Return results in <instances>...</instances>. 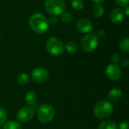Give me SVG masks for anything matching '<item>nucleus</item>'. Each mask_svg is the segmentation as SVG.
Returning <instances> with one entry per match:
<instances>
[{
  "mask_svg": "<svg viewBox=\"0 0 129 129\" xmlns=\"http://www.w3.org/2000/svg\"><path fill=\"white\" fill-rule=\"evenodd\" d=\"M8 119V114L5 109L0 107V127L4 125Z\"/></svg>",
  "mask_w": 129,
  "mask_h": 129,
  "instance_id": "22",
  "label": "nucleus"
},
{
  "mask_svg": "<svg viewBox=\"0 0 129 129\" xmlns=\"http://www.w3.org/2000/svg\"><path fill=\"white\" fill-rule=\"evenodd\" d=\"M0 1H1V0H0Z\"/></svg>",
  "mask_w": 129,
  "mask_h": 129,
  "instance_id": "33",
  "label": "nucleus"
},
{
  "mask_svg": "<svg viewBox=\"0 0 129 129\" xmlns=\"http://www.w3.org/2000/svg\"><path fill=\"white\" fill-rule=\"evenodd\" d=\"M99 45V39L95 33H90L83 36L81 40V47L86 52H93Z\"/></svg>",
  "mask_w": 129,
  "mask_h": 129,
  "instance_id": "6",
  "label": "nucleus"
},
{
  "mask_svg": "<svg viewBox=\"0 0 129 129\" xmlns=\"http://www.w3.org/2000/svg\"><path fill=\"white\" fill-rule=\"evenodd\" d=\"M124 13H125V15H126L127 17H129V5L125 6V8L124 10Z\"/></svg>",
  "mask_w": 129,
  "mask_h": 129,
  "instance_id": "29",
  "label": "nucleus"
},
{
  "mask_svg": "<svg viewBox=\"0 0 129 129\" xmlns=\"http://www.w3.org/2000/svg\"><path fill=\"white\" fill-rule=\"evenodd\" d=\"M98 129H119L118 125L116 122L109 120H106L100 123L98 125Z\"/></svg>",
  "mask_w": 129,
  "mask_h": 129,
  "instance_id": "15",
  "label": "nucleus"
},
{
  "mask_svg": "<svg viewBox=\"0 0 129 129\" xmlns=\"http://www.w3.org/2000/svg\"><path fill=\"white\" fill-rule=\"evenodd\" d=\"M66 1H72V0H66Z\"/></svg>",
  "mask_w": 129,
  "mask_h": 129,
  "instance_id": "31",
  "label": "nucleus"
},
{
  "mask_svg": "<svg viewBox=\"0 0 129 129\" xmlns=\"http://www.w3.org/2000/svg\"><path fill=\"white\" fill-rule=\"evenodd\" d=\"M24 99H25V102L28 105L32 106L36 103V101L37 100V95L35 91H29L26 93V94L24 96Z\"/></svg>",
  "mask_w": 129,
  "mask_h": 129,
  "instance_id": "13",
  "label": "nucleus"
},
{
  "mask_svg": "<svg viewBox=\"0 0 129 129\" xmlns=\"http://www.w3.org/2000/svg\"><path fill=\"white\" fill-rule=\"evenodd\" d=\"M104 8L101 4H95L91 9V13L95 17H101L104 14Z\"/></svg>",
  "mask_w": 129,
  "mask_h": 129,
  "instance_id": "14",
  "label": "nucleus"
},
{
  "mask_svg": "<svg viewBox=\"0 0 129 129\" xmlns=\"http://www.w3.org/2000/svg\"><path fill=\"white\" fill-rule=\"evenodd\" d=\"M94 2H95L96 4H102L103 2H104L106 0H92Z\"/></svg>",
  "mask_w": 129,
  "mask_h": 129,
  "instance_id": "30",
  "label": "nucleus"
},
{
  "mask_svg": "<svg viewBox=\"0 0 129 129\" xmlns=\"http://www.w3.org/2000/svg\"><path fill=\"white\" fill-rule=\"evenodd\" d=\"M76 27L78 32L81 33H90L94 29V26L92 22L86 18H82L78 20L76 23Z\"/></svg>",
  "mask_w": 129,
  "mask_h": 129,
  "instance_id": "10",
  "label": "nucleus"
},
{
  "mask_svg": "<svg viewBox=\"0 0 129 129\" xmlns=\"http://www.w3.org/2000/svg\"><path fill=\"white\" fill-rule=\"evenodd\" d=\"M55 110L54 108L47 104L41 105L37 112V116L39 121L43 124H48L52 121L55 117Z\"/></svg>",
  "mask_w": 129,
  "mask_h": 129,
  "instance_id": "5",
  "label": "nucleus"
},
{
  "mask_svg": "<svg viewBox=\"0 0 129 129\" xmlns=\"http://www.w3.org/2000/svg\"><path fill=\"white\" fill-rule=\"evenodd\" d=\"M106 75L112 81H118L122 76V70L116 63H110L106 68Z\"/></svg>",
  "mask_w": 129,
  "mask_h": 129,
  "instance_id": "9",
  "label": "nucleus"
},
{
  "mask_svg": "<svg viewBox=\"0 0 129 129\" xmlns=\"http://www.w3.org/2000/svg\"><path fill=\"white\" fill-rule=\"evenodd\" d=\"M95 35L97 36V37L98 39H103L104 38V36H106V31L104 29H99L97 30V32L95 33Z\"/></svg>",
  "mask_w": 129,
  "mask_h": 129,
  "instance_id": "26",
  "label": "nucleus"
},
{
  "mask_svg": "<svg viewBox=\"0 0 129 129\" xmlns=\"http://www.w3.org/2000/svg\"><path fill=\"white\" fill-rule=\"evenodd\" d=\"M119 48L124 53H129V37H125L119 42Z\"/></svg>",
  "mask_w": 129,
  "mask_h": 129,
  "instance_id": "18",
  "label": "nucleus"
},
{
  "mask_svg": "<svg viewBox=\"0 0 129 129\" xmlns=\"http://www.w3.org/2000/svg\"><path fill=\"white\" fill-rule=\"evenodd\" d=\"M120 65L123 68H127L129 67V60L128 59H122V60H120Z\"/></svg>",
  "mask_w": 129,
  "mask_h": 129,
  "instance_id": "27",
  "label": "nucleus"
},
{
  "mask_svg": "<svg viewBox=\"0 0 129 129\" xmlns=\"http://www.w3.org/2000/svg\"><path fill=\"white\" fill-rule=\"evenodd\" d=\"M122 90L117 88H112L107 94V98L110 101H117L122 98Z\"/></svg>",
  "mask_w": 129,
  "mask_h": 129,
  "instance_id": "12",
  "label": "nucleus"
},
{
  "mask_svg": "<svg viewBox=\"0 0 129 129\" xmlns=\"http://www.w3.org/2000/svg\"><path fill=\"white\" fill-rule=\"evenodd\" d=\"M121 60V56L118 53H114L112 56H111V60L113 62V63H118Z\"/></svg>",
  "mask_w": 129,
  "mask_h": 129,
  "instance_id": "23",
  "label": "nucleus"
},
{
  "mask_svg": "<svg viewBox=\"0 0 129 129\" xmlns=\"http://www.w3.org/2000/svg\"><path fill=\"white\" fill-rule=\"evenodd\" d=\"M113 113V106L107 100L97 102L94 107V114L99 119H106Z\"/></svg>",
  "mask_w": 129,
  "mask_h": 129,
  "instance_id": "2",
  "label": "nucleus"
},
{
  "mask_svg": "<svg viewBox=\"0 0 129 129\" xmlns=\"http://www.w3.org/2000/svg\"><path fill=\"white\" fill-rule=\"evenodd\" d=\"M3 129H21V125L17 121H8L4 124Z\"/></svg>",
  "mask_w": 129,
  "mask_h": 129,
  "instance_id": "19",
  "label": "nucleus"
},
{
  "mask_svg": "<svg viewBox=\"0 0 129 129\" xmlns=\"http://www.w3.org/2000/svg\"><path fill=\"white\" fill-rule=\"evenodd\" d=\"M116 3L120 7H125L129 5V0H115Z\"/></svg>",
  "mask_w": 129,
  "mask_h": 129,
  "instance_id": "25",
  "label": "nucleus"
},
{
  "mask_svg": "<svg viewBox=\"0 0 129 129\" xmlns=\"http://www.w3.org/2000/svg\"><path fill=\"white\" fill-rule=\"evenodd\" d=\"M119 129H129V121H124L120 123Z\"/></svg>",
  "mask_w": 129,
  "mask_h": 129,
  "instance_id": "28",
  "label": "nucleus"
},
{
  "mask_svg": "<svg viewBox=\"0 0 129 129\" xmlns=\"http://www.w3.org/2000/svg\"><path fill=\"white\" fill-rule=\"evenodd\" d=\"M0 129H1V128H0Z\"/></svg>",
  "mask_w": 129,
  "mask_h": 129,
  "instance_id": "34",
  "label": "nucleus"
},
{
  "mask_svg": "<svg viewBox=\"0 0 129 129\" xmlns=\"http://www.w3.org/2000/svg\"><path fill=\"white\" fill-rule=\"evenodd\" d=\"M48 21H49V26H56L59 23V20L56 17V16H52V17H50L48 19Z\"/></svg>",
  "mask_w": 129,
  "mask_h": 129,
  "instance_id": "24",
  "label": "nucleus"
},
{
  "mask_svg": "<svg viewBox=\"0 0 129 129\" xmlns=\"http://www.w3.org/2000/svg\"><path fill=\"white\" fill-rule=\"evenodd\" d=\"M125 13L124 10L121 8H116L113 9L110 14V20L116 24H119L124 20Z\"/></svg>",
  "mask_w": 129,
  "mask_h": 129,
  "instance_id": "11",
  "label": "nucleus"
},
{
  "mask_svg": "<svg viewBox=\"0 0 129 129\" xmlns=\"http://www.w3.org/2000/svg\"><path fill=\"white\" fill-rule=\"evenodd\" d=\"M29 26L30 29L37 34L46 33L49 28L48 18L42 13H33L29 18Z\"/></svg>",
  "mask_w": 129,
  "mask_h": 129,
  "instance_id": "1",
  "label": "nucleus"
},
{
  "mask_svg": "<svg viewBox=\"0 0 129 129\" xmlns=\"http://www.w3.org/2000/svg\"><path fill=\"white\" fill-rule=\"evenodd\" d=\"M71 5V8L77 11L82 10L84 7V2L83 0H72Z\"/></svg>",
  "mask_w": 129,
  "mask_h": 129,
  "instance_id": "20",
  "label": "nucleus"
},
{
  "mask_svg": "<svg viewBox=\"0 0 129 129\" xmlns=\"http://www.w3.org/2000/svg\"><path fill=\"white\" fill-rule=\"evenodd\" d=\"M0 36H1V33H0Z\"/></svg>",
  "mask_w": 129,
  "mask_h": 129,
  "instance_id": "32",
  "label": "nucleus"
},
{
  "mask_svg": "<svg viewBox=\"0 0 129 129\" xmlns=\"http://www.w3.org/2000/svg\"><path fill=\"white\" fill-rule=\"evenodd\" d=\"M44 8L49 14L58 16L65 11L66 5L64 0H46Z\"/></svg>",
  "mask_w": 129,
  "mask_h": 129,
  "instance_id": "4",
  "label": "nucleus"
},
{
  "mask_svg": "<svg viewBox=\"0 0 129 129\" xmlns=\"http://www.w3.org/2000/svg\"><path fill=\"white\" fill-rule=\"evenodd\" d=\"M30 80V76L27 73H23L19 74L17 76V82L20 85H25L29 82Z\"/></svg>",
  "mask_w": 129,
  "mask_h": 129,
  "instance_id": "17",
  "label": "nucleus"
},
{
  "mask_svg": "<svg viewBox=\"0 0 129 129\" xmlns=\"http://www.w3.org/2000/svg\"><path fill=\"white\" fill-rule=\"evenodd\" d=\"M31 79L36 83H43L49 79V72L44 67H36L31 72Z\"/></svg>",
  "mask_w": 129,
  "mask_h": 129,
  "instance_id": "7",
  "label": "nucleus"
},
{
  "mask_svg": "<svg viewBox=\"0 0 129 129\" xmlns=\"http://www.w3.org/2000/svg\"><path fill=\"white\" fill-rule=\"evenodd\" d=\"M65 51L68 53V54H74L78 51V45L73 42V41H69L65 45Z\"/></svg>",
  "mask_w": 129,
  "mask_h": 129,
  "instance_id": "16",
  "label": "nucleus"
},
{
  "mask_svg": "<svg viewBox=\"0 0 129 129\" xmlns=\"http://www.w3.org/2000/svg\"><path fill=\"white\" fill-rule=\"evenodd\" d=\"M64 44L61 39L57 37H50L46 41V48L47 52L53 56V57H59L62 55L65 51Z\"/></svg>",
  "mask_w": 129,
  "mask_h": 129,
  "instance_id": "3",
  "label": "nucleus"
},
{
  "mask_svg": "<svg viewBox=\"0 0 129 129\" xmlns=\"http://www.w3.org/2000/svg\"><path fill=\"white\" fill-rule=\"evenodd\" d=\"M34 116V110L31 107H24L20 109L16 115L18 122L26 123L30 122Z\"/></svg>",
  "mask_w": 129,
  "mask_h": 129,
  "instance_id": "8",
  "label": "nucleus"
},
{
  "mask_svg": "<svg viewBox=\"0 0 129 129\" xmlns=\"http://www.w3.org/2000/svg\"><path fill=\"white\" fill-rule=\"evenodd\" d=\"M60 18H61V20L64 23H70L71 21H72V19H73V17H72V14L70 13V12H68V11H64L61 15H60Z\"/></svg>",
  "mask_w": 129,
  "mask_h": 129,
  "instance_id": "21",
  "label": "nucleus"
}]
</instances>
